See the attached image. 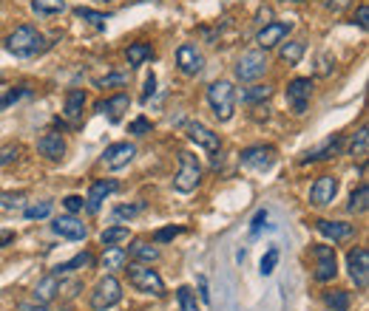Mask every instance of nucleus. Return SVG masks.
<instances>
[{
    "instance_id": "54",
    "label": "nucleus",
    "mask_w": 369,
    "mask_h": 311,
    "mask_svg": "<svg viewBox=\"0 0 369 311\" xmlns=\"http://www.w3.org/2000/svg\"><path fill=\"white\" fill-rule=\"evenodd\" d=\"M20 311H46V305H23Z\"/></svg>"
},
{
    "instance_id": "56",
    "label": "nucleus",
    "mask_w": 369,
    "mask_h": 311,
    "mask_svg": "<svg viewBox=\"0 0 369 311\" xmlns=\"http://www.w3.org/2000/svg\"><path fill=\"white\" fill-rule=\"evenodd\" d=\"M97 3H114V0H97Z\"/></svg>"
},
{
    "instance_id": "40",
    "label": "nucleus",
    "mask_w": 369,
    "mask_h": 311,
    "mask_svg": "<svg viewBox=\"0 0 369 311\" xmlns=\"http://www.w3.org/2000/svg\"><path fill=\"white\" fill-rule=\"evenodd\" d=\"M74 15L80 17V20H89L94 29H105V20H108V15H103V12H94V9H74Z\"/></svg>"
},
{
    "instance_id": "14",
    "label": "nucleus",
    "mask_w": 369,
    "mask_h": 311,
    "mask_svg": "<svg viewBox=\"0 0 369 311\" xmlns=\"http://www.w3.org/2000/svg\"><path fill=\"white\" fill-rule=\"evenodd\" d=\"M52 232L60 235V238H66V241H86V238H89V227L83 224V221H77L74 215H60V218H54Z\"/></svg>"
},
{
    "instance_id": "1",
    "label": "nucleus",
    "mask_w": 369,
    "mask_h": 311,
    "mask_svg": "<svg viewBox=\"0 0 369 311\" xmlns=\"http://www.w3.org/2000/svg\"><path fill=\"white\" fill-rule=\"evenodd\" d=\"M46 49V37L40 34L34 26H17L6 37V51L15 57H34Z\"/></svg>"
},
{
    "instance_id": "39",
    "label": "nucleus",
    "mask_w": 369,
    "mask_h": 311,
    "mask_svg": "<svg viewBox=\"0 0 369 311\" xmlns=\"http://www.w3.org/2000/svg\"><path fill=\"white\" fill-rule=\"evenodd\" d=\"M278 257H281V255H278V246H270V249H267V255H264V257H262V263H259V272H262L264 278H270V275L276 272Z\"/></svg>"
},
{
    "instance_id": "19",
    "label": "nucleus",
    "mask_w": 369,
    "mask_h": 311,
    "mask_svg": "<svg viewBox=\"0 0 369 311\" xmlns=\"http://www.w3.org/2000/svg\"><path fill=\"white\" fill-rule=\"evenodd\" d=\"M344 150V136H330L324 145H318L315 150H307L301 156V164H312V161H326V159H336Z\"/></svg>"
},
{
    "instance_id": "4",
    "label": "nucleus",
    "mask_w": 369,
    "mask_h": 311,
    "mask_svg": "<svg viewBox=\"0 0 369 311\" xmlns=\"http://www.w3.org/2000/svg\"><path fill=\"white\" fill-rule=\"evenodd\" d=\"M199 184H202V164L193 153L182 150L179 153V173L174 179V190L176 193H193Z\"/></svg>"
},
{
    "instance_id": "52",
    "label": "nucleus",
    "mask_w": 369,
    "mask_h": 311,
    "mask_svg": "<svg viewBox=\"0 0 369 311\" xmlns=\"http://www.w3.org/2000/svg\"><path fill=\"white\" fill-rule=\"evenodd\" d=\"M199 294L204 303H211V292H208V278H199Z\"/></svg>"
},
{
    "instance_id": "45",
    "label": "nucleus",
    "mask_w": 369,
    "mask_h": 311,
    "mask_svg": "<svg viewBox=\"0 0 369 311\" xmlns=\"http://www.w3.org/2000/svg\"><path fill=\"white\" fill-rule=\"evenodd\" d=\"M17 156H20V147H17V145H9V147H3V150H0V167L12 164Z\"/></svg>"
},
{
    "instance_id": "7",
    "label": "nucleus",
    "mask_w": 369,
    "mask_h": 311,
    "mask_svg": "<svg viewBox=\"0 0 369 311\" xmlns=\"http://www.w3.org/2000/svg\"><path fill=\"white\" fill-rule=\"evenodd\" d=\"M310 97H312V79L310 77H296L287 85V105L296 116H304L310 108Z\"/></svg>"
},
{
    "instance_id": "17",
    "label": "nucleus",
    "mask_w": 369,
    "mask_h": 311,
    "mask_svg": "<svg viewBox=\"0 0 369 311\" xmlns=\"http://www.w3.org/2000/svg\"><path fill=\"white\" fill-rule=\"evenodd\" d=\"M188 139H190L196 147H204V150H211V153H216V150L222 147V142H219V133H213L211 127H204L202 122H193V125H188Z\"/></svg>"
},
{
    "instance_id": "25",
    "label": "nucleus",
    "mask_w": 369,
    "mask_h": 311,
    "mask_svg": "<svg viewBox=\"0 0 369 311\" xmlns=\"http://www.w3.org/2000/svg\"><path fill=\"white\" fill-rule=\"evenodd\" d=\"M83 108H86V91H80V88H74V91H68L66 94V108H63V113H66V119H80L83 116Z\"/></svg>"
},
{
    "instance_id": "30",
    "label": "nucleus",
    "mask_w": 369,
    "mask_h": 311,
    "mask_svg": "<svg viewBox=\"0 0 369 311\" xmlns=\"http://www.w3.org/2000/svg\"><path fill=\"white\" fill-rule=\"evenodd\" d=\"M31 9H34V15H43V17L60 15V12H66V0H31Z\"/></svg>"
},
{
    "instance_id": "13",
    "label": "nucleus",
    "mask_w": 369,
    "mask_h": 311,
    "mask_svg": "<svg viewBox=\"0 0 369 311\" xmlns=\"http://www.w3.org/2000/svg\"><path fill=\"white\" fill-rule=\"evenodd\" d=\"M134 156H137V145H131V142H116V145L105 147L103 164L108 170H122V167H128L134 161Z\"/></svg>"
},
{
    "instance_id": "58",
    "label": "nucleus",
    "mask_w": 369,
    "mask_h": 311,
    "mask_svg": "<svg viewBox=\"0 0 369 311\" xmlns=\"http://www.w3.org/2000/svg\"><path fill=\"white\" fill-rule=\"evenodd\" d=\"M0 85H3V74H0Z\"/></svg>"
},
{
    "instance_id": "12",
    "label": "nucleus",
    "mask_w": 369,
    "mask_h": 311,
    "mask_svg": "<svg viewBox=\"0 0 369 311\" xmlns=\"http://www.w3.org/2000/svg\"><path fill=\"white\" fill-rule=\"evenodd\" d=\"M290 31H293V23H287V20H273V23H264V26L259 29L256 42H259L262 51H267V49H273V46H281Z\"/></svg>"
},
{
    "instance_id": "9",
    "label": "nucleus",
    "mask_w": 369,
    "mask_h": 311,
    "mask_svg": "<svg viewBox=\"0 0 369 311\" xmlns=\"http://www.w3.org/2000/svg\"><path fill=\"white\" fill-rule=\"evenodd\" d=\"M312 257H315V280L318 283H330L338 275V257L333 246H312Z\"/></svg>"
},
{
    "instance_id": "36",
    "label": "nucleus",
    "mask_w": 369,
    "mask_h": 311,
    "mask_svg": "<svg viewBox=\"0 0 369 311\" xmlns=\"http://www.w3.org/2000/svg\"><path fill=\"white\" fill-rule=\"evenodd\" d=\"M324 303L330 305L333 311H347V308H349V294H347L344 289H333V292L324 294Z\"/></svg>"
},
{
    "instance_id": "22",
    "label": "nucleus",
    "mask_w": 369,
    "mask_h": 311,
    "mask_svg": "<svg viewBox=\"0 0 369 311\" xmlns=\"http://www.w3.org/2000/svg\"><path fill=\"white\" fill-rule=\"evenodd\" d=\"M60 289H63L60 278H57V275H46L43 280H40V283L34 286L31 297H34V303H37V305H49V303L57 297V292H60Z\"/></svg>"
},
{
    "instance_id": "33",
    "label": "nucleus",
    "mask_w": 369,
    "mask_h": 311,
    "mask_svg": "<svg viewBox=\"0 0 369 311\" xmlns=\"http://www.w3.org/2000/svg\"><path fill=\"white\" fill-rule=\"evenodd\" d=\"M131 238V232H128V227H108L103 235H100V241H103V246H116V244H126Z\"/></svg>"
},
{
    "instance_id": "37",
    "label": "nucleus",
    "mask_w": 369,
    "mask_h": 311,
    "mask_svg": "<svg viewBox=\"0 0 369 311\" xmlns=\"http://www.w3.org/2000/svg\"><path fill=\"white\" fill-rule=\"evenodd\" d=\"M31 91L26 85H20V88H9L6 94H0V111H6V108H12V105H17L20 99H26Z\"/></svg>"
},
{
    "instance_id": "49",
    "label": "nucleus",
    "mask_w": 369,
    "mask_h": 311,
    "mask_svg": "<svg viewBox=\"0 0 369 311\" xmlns=\"http://www.w3.org/2000/svg\"><path fill=\"white\" fill-rule=\"evenodd\" d=\"M333 68H336V60H330L326 54H321V57H318V74H321V77H326Z\"/></svg>"
},
{
    "instance_id": "47",
    "label": "nucleus",
    "mask_w": 369,
    "mask_h": 311,
    "mask_svg": "<svg viewBox=\"0 0 369 311\" xmlns=\"http://www.w3.org/2000/svg\"><path fill=\"white\" fill-rule=\"evenodd\" d=\"M126 82H128L126 74H111V77H105V79H97L100 88H108V85H126Z\"/></svg>"
},
{
    "instance_id": "43",
    "label": "nucleus",
    "mask_w": 369,
    "mask_h": 311,
    "mask_svg": "<svg viewBox=\"0 0 369 311\" xmlns=\"http://www.w3.org/2000/svg\"><path fill=\"white\" fill-rule=\"evenodd\" d=\"M153 130V125L145 119V116H140V119H134L131 122V127H128V133H134V136H148V133Z\"/></svg>"
},
{
    "instance_id": "42",
    "label": "nucleus",
    "mask_w": 369,
    "mask_h": 311,
    "mask_svg": "<svg viewBox=\"0 0 369 311\" xmlns=\"http://www.w3.org/2000/svg\"><path fill=\"white\" fill-rule=\"evenodd\" d=\"M267 218H270V212L267 209H259L256 215H253V221H250V235L256 238V235H262V230L267 227Z\"/></svg>"
},
{
    "instance_id": "31",
    "label": "nucleus",
    "mask_w": 369,
    "mask_h": 311,
    "mask_svg": "<svg viewBox=\"0 0 369 311\" xmlns=\"http://www.w3.org/2000/svg\"><path fill=\"white\" fill-rule=\"evenodd\" d=\"M273 97V88L270 85H250L248 91L241 94V102H248V105H256V102H264Z\"/></svg>"
},
{
    "instance_id": "50",
    "label": "nucleus",
    "mask_w": 369,
    "mask_h": 311,
    "mask_svg": "<svg viewBox=\"0 0 369 311\" xmlns=\"http://www.w3.org/2000/svg\"><path fill=\"white\" fill-rule=\"evenodd\" d=\"M153 91H156V77H153V74H148V77H145V91H142V102H148Z\"/></svg>"
},
{
    "instance_id": "46",
    "label": "nucleus",
    "mask_w": 369,
    "mask_h": 311,
    "mask_svg": "<svg viewBox=\"0 0 369 311\" xmlns=\"http://www.w3.org/2000/svg\"><path fill=\"white\" fill-rule=\"evenodd\" d=\"M63 207H66V209L74 215V212H80V209L86 207V201L80 198V196H66V198H63Z\"/></svg>"
},
{
    "instance_id": "35",
    "label": "nucleus",
    "mask_w": 369,
    "mask_h": 311,
    "mask_svg": "<svg viewBox=\"0 0 369 311\" xmlns=\"http://www.w3.org/2000/svg\"><path fill=\"white\" fill-rule=\"evenodd\" d=\"M52 209H54L52 201H34V204H29V207L23 209V215H26L29 221H43V218L52 215Z\"/></svg>"
},
{
    "instance_id": "2",
    "label": "nucleus",
    "mask_w": 369,
    "mask_h": 311,
    "mask_svg": "<svg viewBox=\"0 0 369 311\" xmlns=\"http://www.w3.org/2000/svg\"><path fill=\"white\" fill-rule=\"evenodd\" d=\"M236 88H233V82L230 79H216V82H211V88H208V105H211V111H213V116L219 119V122H230L233 119V113H236Z\"/></svg>"
},
{
    "instance_id": "23",
    "label": "nucleus",
    "mask_w": 369,
    "mask_h": 311,
    "mask_svg": "<svg viewBox=\"0 0 369 311\" xmlns=\"http://www.w3.org/2000/svg\"><path fill=\"white\" fill-rule=\"evenodd\" d=\"M94 266V255L91 252H80V255H74L71 260H66V263H57L54 269H52V275H68V272H80V269H91Z\"/></svg>"
},
{
    "instance_id": "18",
    "label": "nucleus",
    "mask_w": 369,
    "mask_h": 311,
    "mask_svg": "<svg viewBox=\"0 0 369 311\" xmlns=\"http://www.w3.org/2000/svg\"><path fill=\"white\" fill-rule=\"evenodd\" d=\"M116 190H119V182H116V179H100V182H94V184H91V193H89V198H86L89 212H100V209H103V201H105L108 196H114Z\"/></svg>"
},
{
    "instance_id": "41",
    "label": "nucleus",
    "mask_w": 369,
    "mask_h": 311,
    "mask_svg": "<svg viewBox=\"0 0 369 311\" xmlns=\"http://www.w3.org/2000/svg\"><path fill=\"white\" fill-rule=\"evenodd\" d=\"M182 232H185V227H165V230H156V232H153V241H156V244H165V241L179 238Z\"/></svg>"
},
{
    "instance_id": "21",
    "label": "nucleus",
    "mask_w": 369,
    "mask_h": 311,
    "mask_svg": "<svg viewBox=\"0 0 369 311\" xmlns=\"http://www.w3.org/2000/svg\"><path fill=\"white\" fill-rule=\"evenodd\" d=\"M37 150H40V156H46V159L57 161V159L66 156V142H63L60 133L49 130V133H43V136L37 139Z\"/></svg>"
},
{
    "instance_id": "5",
    "label": "nucleus",
    "mask_w": 369,
    "mask_h": 311,
    "mask_svg": "<svg viewBox=\"0 0 369 311\" xmlns=\"http://www.w3.org/2000/svg\"><path fill=\"white\" fill-rule=\"evenodd\" d=\"M267 51L256 49V51H248V54H241L239 63H236V79L241 82H256L259 77H264L267 71Z\"/></svg>"
},
{
    "instance_id": "16",
    "label": "nucleus",
    "mask_w": 369,
    "mask_h": 311,
    "mask_svg": "<svg viewBox=\"0 0 369 311\" xmlns=\"http://www.w3.org/2000/svg\"><path fill=\"white\" fill-rule=\"evenodd\" d=\"M315 230H318L324 238H330L333 244L349 241V238L355 235V227H352V224H344V221H326V218H318V221H315Z\"/></svg>"
},
{
    "instance_id": "10",
    "label": "nucleus",
    "mask_w": 369,
    "mask_h": 311,
    "mask_svg": "<svg viewBox=\"0 0 369 311\" xmlns=\"http://www.w3.org/2000/svg\"><path fill=\"white\" fill-rule=\"evenodd\" d=\"M239 159H241V164L248 167V170L264 173V170H270L276 164V147H270V145H253V147H244Z\"/></svg>"
},
{
    "instance_id": "55",
    "label": "nucleus",
    "mask_w": 369,
    "mask_h": 311,
    "mask_svg": "<svg viewBox=\"0 0 369 311\" xmlns=\"http://www.w3.org/2000/svg\"><path fill=\"white\" fill-rule=\"evenodd\" d=\"M267 17H270V9H262L259 12V23H267Z\"/></svg>"
},
{
    "instance_id": "53",
    "label": "nucleus",
    "mask_w": 369,
    "mask_h": 311,
    "mask_svg": "<svg viewBox=\"0 0 369 311\" xmlns=\"http://www.w3.org/2000/svg\"><path fill=\"white\" fill-rule=\"evenodd\" d=\"M9 244H15V232L12 230H3V232H0V249L9 246Z\"/></svg>"
},
{
    "instance_id": "38",
    "label": "nucleus",
    "mask_w": 369,
    "mask_h": 311,
    "mask_svg": "<svg viewBox=\"0 0 369 311\" xmlns=\"http://www.w3.org/2000/svg\"><path fill=\"white\" fill-rule=\"evenodd\" d=\"M176 300H179V311H199L196 292H193L190 286H179V289H176Z\"/></svg>"
},
{
    "instance_id": "51",
    "label": "nucleus",
    "mask_w": 369,
    "mask_h": 311,
    "mask_svg": "<svg viewBox=\"0 0 369 311\" xmlns=\"http://www.w3.org/2000/svg\"><path fill=\"white\" fill-rule=\"evenodd\" d=\"M349 3H352V0H324V6L333 9V12H341V9H347Z\"/></svg>"
},
{
    "instance_id": "26",
    "label": "nucleus",
    "mask_w": 369,
    "mask_h": 311,
    "mask_svg": "<svg viewBox=\"0 0 369 311\" xmlns=\"http://www.w3.org/2000/svg\"><path fill=\"white\" fill-rule=\"evenodd\" d=\"M304 51H307L304 40H290V42H281L278 57H281V63H287V65H299L301 57H304Z\"/></svg>"
},
{
    "instance_id": "11",
    "label": "nucleus",
    "mask_w": 369,
    "mask_h": 311,
    "mask_svg": "<svg viewBox=\"0 0 369 311\" xmlns=\"http://www.w3.org/2000/svg\"><path fill=\"white\" fill-rule=\"evenodd\" d=\"M338 187H341V182L336 179V175H318V179L312 182V187H310V204L312 207L333 204L336 196H338Z\"/></svg>"
},
{
    "instance_id": "6",
    "label": "nucleus",
    "mask_w": 369,
    "mask_h": 311,
    "mask_svg": "<svg viewBox=\"0 0 369 311\" xmlns=\"http://www.w3.org/2000/svg\"><path fill=\"white\" fill-rule=\"evenodd\" d=\"M119 300H122V283L114 275H105L91 292V308L94 311H105V308L116 305Z\"/></svg>"
},
{
    "instance_id": "20",
    "label": "nucleus",
    "mask_w": 369,
    "mask_h": 311,
    "mask_svg": "<svg viewBox=\"0 0 369 311\" xmlns=\"http://www.w3.org/2000/svg\"><path fill=\"white\" fill-rule=\"evenodd\" d=\"M128 105H131V97L128 94H114L111 99H103V102H97V111L111 122V125H116L122 116H126V111H128Z\"/></svg>"
},
{
    "instance_id": "27",
    "label": "nucleus",
    "mask_w": 369,
    "mask_h": 311,
    "mask_svg": "<svg viewBox=\"0 0 369 311\" xmlns=\"http://www.w3.org/2000/svg\"><path fill=\"white\" fill-rule=\"evenodd\" d=\"M126 57H128V65H145V63H151L153 60V46L151 42H131L128 46V51H126Z\"/></svg>"
},
{
    "instance_id": "15",
    "label": "nucleus",
    "mask_w": 369,
    "mask_h": 311,
    "mask_svg": "<svg viewBox=\"0 0 369 311\" xmlns=\"http://www.w3.org/2000/svg\"><path fill=\"white\" fill-rule=\"evenodd\" d=\"M176 65L185 77H196L202 68H204V57L202 51L193 46V42H182V46L176 49Z\"/></svg>"
},
{
    "instance_id": "32",
    "label": "nucleus",
    "mask_w": 369,
    "mask_h": 311,
    "mask_svg": "<svg viewBox=\"0 0 369 311\" xmlns=\"http://www.w3.org/2000/svg\"><path fill=\"white\" fill-rule=\"evenodd\" d=\"M145 201H134V204H119L116 209H114V221H131V218H137V215H142L145 212Z\"/></svg>"
},
{
    "instance_id": "28",
    "label": "nucleus",
    "mask_w": 369,
    "mask_h": 311,
    "mask_svg": "<svg viewBox=\"0 0 369 311\" xmlns=\"http://www.w3.org/2000/svg\"><path fill=\"white\" fill-rule=\"evenodd\" d=\"M349 156L352 159H361V161L369 156V130L366 127H358L355 130V136L349 142Z\"/></svg>"
},
{
    "instance_id": "24",
    "label": "nucleus",
    "mask_w": 369,
    "mask_h": 311,
    "mask_svg": "<svg viewBox=\"0 0 369 311\" xmlns=\"http://www.w3.org/2000/svg\"><path fill=\"white\" fill-rule=\"evenodd\" d=\"M100 263H103V269H108V272H119V269H126V263H128V252L122 249V246H105V252H103Z\"/></svg>"
},
{
    "instance_id": "8",
    "label": "nucleus",
    "mask_w": 369,
    "mask_h": 311,
    "mask_svg": "<svg viewBox=\"0 0 369 311\" xmlns=\"http://www.w3.org/2000/svg\"><path fill=\"white\" fill-rule=\"evenodd\" d=\"M347 269H349V278H352L355 289L366 292L369 289V249L366 246L349 249V255H347Z\"/></svg>"
},
{
    "instance_id": "3",
    "label": "nucleus",
    "mask_w": 369,
    "mask_h": 311,
    "mask_svg": "<svg viewBox=\"0 0 369 311\" xmlns=\"http://www.w3.org/2000/svg\"><path fill=\"white\" fill-rule=\"evenodd\" d=\"M126 272H128V283H131L137 292H142V294H153V297H162V294H165V283H162L159 272L151 269V266L131 263Z\"/></svg>"
},
{
    "instance_id": "34",
    "label": "nucleus",
    "mask_w": 369,
    "mask_h": 311,
    "mask_svg": "<svg viewBox=\"0 0 369 311\" xmlns=\"http://www.w3.org/2000/svg\"><path fill=\"white\" fill-rule=\"evenodd\" d=\"M366 207H369V187H366V184H361L358 190H352L347 209H349V212H366Z\"/></svg>"
},
{
    "instance_id": "44",
    "label": "nucleus",
    "mask_w": 369,
    "mask_h": 311,
    "mask_svg": "<svg viewBox=\"0 0 369 311\" xmlns=\"http://www.w3.org/2000/svg\"><path fill=\"white\" fill-rule=\"evenodd\" d=\"M352 23H358V29H361V31H366V29H369V6H366V3H361V6L355 9Z\"/></svg>"
},
{
    "instance_id": "48",
    "label": "nucleus",
    "mask_w": 369,
    "mask_h": 311,
    "mask_svg": "<svg viewBox=\"0 0 369 311\" xmlns=\"http://www.w3.org/2000/svg\"><path fill=\"white\" fill-rule=\"evenodd\" d=\"M23 201V196H12V193H0V207H6V209H15L17 204Z\"/></svg>"
},
{
    "instance_id": "57",
    "label": "nucleus",
    "mask_w": 369,
    "mask_h": 311,
    "mask_svg": "<svg viewBox=\"0 0 369 311\" xmlns=\"http://www.w3.org/2000/svg\"><path fill=\"white\" fill-rule=\"evenodd\" d=\"M290 3H301V0H290Z\"/></svg>"
},
{
    "instance_id": "29",
    "label": "nucleus",
    "mask_w": 369,
    "mask_h": 311,
    "mask_svg": "<svg viewBox=\"0 0 369 311\" xmlns=\"http://www.w3.org/2000/svg\"><path fill=\"white\" fill-rule=\"evenodd\" d=\"M128 255L137 257V260H142V263H153V260H159V249L151 246V244H145V241H134V244L128 246Z\"/></svg>"
}]
</instances>
